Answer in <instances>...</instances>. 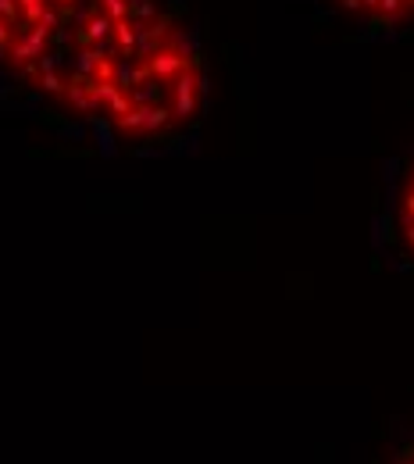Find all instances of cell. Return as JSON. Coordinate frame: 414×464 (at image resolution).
<instances>
[{
	"label": "cell",
	"mask_w": 414,
	"mask_h": 464,
	"mask_svg": "<svg viewBox=\"0 0 414 464\" xmlns=\"http://www.w3.org/2000/svg\"><path fill=\"white\" fill-rule=\"evenodd\" d=\"M340 11L371 25H411L414 0H332Z\"/></svg>",
	"instance_id": "7a4b0ae2"
},
{
	"label": "cell",
	"mask_w": 414,
	"mask_h": 464,
	"mask_svg": "<svg viewBox=\"0 0 414 464\" xmlns=\"http://www.w3.org/2000/svg\"><path fill=\"white\" fill-rule=\"evenodd\" d=\"M397 464H414V443L400 454V458H397Z\"/></svg>",
	"instance_id": "277c9868"
},
{
	"label": "cell",
	"mask_w": 414,
	"mask_h": 464,
	"mask_svg": "<svg viewBox=\"0 0 414 464\" xmlns=\"http://www.w3.org/2000/svg\"><path fill=\"white\" fill-rule=\"evenodd\" d=\"M397 229H400V239H404L408 254L414 257V161L408 175H404L400 197H397Z\"/></svg>",
	"instance_id": "3957f363"
},
{
	"label": "cell",
	"mask_w": 414,
	"mask_h": 464,
	"mask_svg": "<svg viewBox=\"0 0 414 464\" xmlns=\"http://www.w3.org/2000/svg\"><path fill=\"white\" fill-rule=\"evenodd\" d=\"M0 68L129 140L176 136L207 104L200 47L158 0H0Z\"/></svg>",
	"instance_id": "6da1fadb"
}]
</instances>
